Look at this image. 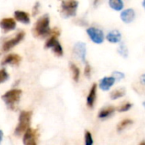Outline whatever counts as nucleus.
<instances>
[{"mask_svg":"<svg viewBox=\"0 0 145 145\" xmlns=\"http://www.w3.org/2000/svg\"><path fill=\"white\" fill-rule=\"evenodd\" d=\"M21 90L20 89H12L5 93L2 99L4 101V103L10 108H13L20 100L21 96Z\"/></svg>","mask_w":145,"mask_h":145,"instance_id":"nucleus-4","label":"nucleus"},{"mask_svg":"<svg viewBox=\"0 0 145 145\" xmlns=\"http://www.w3.org/2000/svg\"><path fill=\"white\" fill-rule=\"evenodd\" d=\"M3 132L0 130V144H1V142H2V140H3Z\"/></svg>","mask_w":145,"mask_h":145,"instance_id":"nucleus-31","label":"nucleus"},{"mask_svg":"<svg viewBox=\"0 0 145 145\" xmlns=\"http://www.w3.org/2000/svg\"><path fill=\"white\" fill-rule=\"evenodd\" d=\"M77 7L78 2L76 0H62L61 14L65 18L75 16L76 14Z\"/></svg>","mask_w":145,"mask_h":145,"instance_id":"nucleus-3","label":"nucleus"},{"mask_svg":"<svg viewBox=\"0 0 145 145\" xmlns=\"http://www.w3.org/2000/svg\"><path fill=\"white\" fill-rule=\"evenodd\" d=\"M24 37H25V32L24 31H20L19 33L16 34V36L14 38H12V39H10L8 41H6L3 43V50L5 51V52L10 50L15 45H17L18 43H20V42L24 38Z\"/></svg>","mask_w":145,"mask_h":145,"instance_id":"nucleus-8","label":"nucleus"},{"mask_svg":"<svg viewBox=\"0 0 145 145\" xmlns=\"http://www.w3.org/2000/svg\"><path fill=\"white\" fill-rule=\"evenodd\" d=\"M133 123V121H132L131 119H125V120L121 121L120 123H118V125H117V131L119 133H121L123 130H125L126 128H127L128 127H130Z\"/></svg>","mask_w":145,"mask_h":145,"instance_id":"nucleus-20","label":"nucleus"},{"mask_svg":"<svg viewBox=\"0 0 145 145\" xmlns=\"http://www.w3.org/2000/svg\"><path fill=\"white\" fill-rule=\"evenodd\" d=\"M32 113L31 111H22L19 116V123L15 128L14 133L17 136L22 135L30 127Z\"/></svg>","mask_w":145,"mask_h":145,"instance_id":"nucleus-2","label":"nucleus"},{"mask_svg":"<svg viewBox=\"0 0 145 145\" xmlns=\"http://www.w3.org/2000/svg\"><path fill=\"white\" fill-rule=\"evenodd\" d=\"M15 20L12 18H4L0 20V27L5 31H12L15 28Z\"/></svg>","mask_w":145,"mask_h":145,"instance_id":"nucleus-11","label":"nucleus"},{"mask_svg":"<svg viewBox=\"0 0 145 145\" xmlns=\"http://www.w3.org/2000/svg\"><path fill=\"white\" fill-rule=\"evenodd\" d=\"M93 144V136L91 134L90 132L86 131L85 133V144L86 145H92Z\"/></svg>","mask_w":145,"mask_h":145,"instance_id":"nucleus-24","label":"nucleus"},{"mask_svg":"<svg viewBox=\"0 0 145 145\" xmlns=\"http://www.w3.org/2000/svg\"><path fill=\"white\" fill-rule=\"evenodd\" d=\"M37 138V132L35 129H31L29 127L24 133L23 143L25 145H36Z\"/></svg>","mask_w":145,"mask_h":145,"instance_id":"nucleus-7","label":"nucleus"},{"mask_svg":"<svg viewBox=\"0 0 145 145\" xmlns=\"http://www.w3.org/2000/svg\"><path fill=\"white\" fill-rule=\"evenodd\" d=\"M91 66L89 65V64L87 62L86 63V65H85V68H84V75L87 76V77H89L91 76Z\"/></svg>","mask_w":145,"mask_h":145,"instance_id":"nucleus-27","label":"nucleus"},{"mask_svg":"<svg viewBox=\"0 0 145 145\" xmlns=\"http://www.w3.org/2000/svg\"><path fill=\"white\" fill-rule=\"evenodd\" d=\"M109 5L116 11H121L124 8L123 0H109Z\"/></svg>","mask_w":145,"mask_h":145,"instance_id":"nucleus-18","label":"nucleus"},{"mask_svg":"<svg viewBox=\"0 0 145 145\" xmlns=\"http://www.w3.org/2000/svg\"><path fill=\"white\" fill-rule=\"evenodd\" d=\"M73 54L76 59H78L83 63H87L86 61L87 46L85 42H76L73 47Z\"/></svg>","mask_w":145,"mask_h":145,"instance_id":"nucleus-6","label":"nucleus"},{"mask_svg":"<svg viewBox=\"0 0 145 145\" xmlns=\"http://www.w3.org/2000/svg\"><path fill=\"white\" fill-rule=\"evenodd\" d=\"M99 0H94V2H93L94 7H97V5L99 4Z\"/></svg>","mask_w":145,"mask_h":145,"instance_id":"nucleus-30","label":"nucleus"},{"mask_svg":"<svg viewBox=\"0 0 145 145\" xmlns=\"http://www.w3.org/2000/svg\"><path fill=\"white\" fill-rule=\"evenodd\" d=\"M140 82L143 84V85H145V73L143 74L141 76H140Z\"/></svg>","mask_w":145,"mask_h":145,"instance_id":"nucleus-28","label":"nucleus"},{"mask_svg":"<svg viewBox=\"0 0 145 145\" xmlns=\"http://www.w3.org/2000/svg\"><path fill=\"white\" fill-rule=\"evenodd\" d=\"M143 106H144V107L145 108V101H144V102H143Z\"/></svg>","mask_w":145,"mask_h":145,"instance_id":"nucleus-34","label":"nucleus"},{"mask_svg":"<svg viewBox=\"0 0 145 145\" xmlns=\"http://www.w3.org/2000/svg\"><path fill=\"white\" fill-rule=\"evenodd\" d=\"M70 69H71V73H72L73 80L76 82H77L79 81V78H80V69L77 67V65H76L73 63H70Z\"/></svg>","mask_w":145,"mask_h":145,"instance_id":"nucleus-19","label":"nucleus"},{"mask_svg":"<svg viewBox=\"0 0 145 145\" xmlns=\"http://www.w3.org/2000/svg\"><path fill=\"white\" fill-rule=\"evenodd\" d=\"M116 79L113 76H105L99 81V87L103 91H109L110 88L115 84Z\"/></svg>","mask_w":145,"mask_h":145,"instance_id":"nucleus-9","label":"nucleus"},{"mask_svg":"<svg viewBox=\"0 0 145 145\" xmlns=\"http://www.w3.org/2000/svg\"><path fill=\"white\" fill-rule=\"evenodd\" d=\"M14 18L16 20L23 23V24H29L30 23V17L26 12L17 10L14 12Z\"/></svg>","mask_w":145,"mask_h":145,"instance_id":"nucleus-15","label":"nucleus"},{"mask_svg":"<svg viewBox=\"0 0 145 145\" xmlns=\"http://www.w3.org/2000/svg\"><path fill=\"white\" fill-rule=\"evenodd\" d=\"M38 7H39V3H36V5H35V7H34V12H33V14H36L37 13V8H38Z\"/></svg>","mask_w":145,"mask_h":145,"instance_id":"nucleus-29","label":"nucleus"},{"mask_svg":"<svg viewBox=\"0 0 145 145\" xmlns=\"http://www.w3.org/2000/svg\"><path fill=\"white\" fill-rule=\"evenodd\" d=\"M51 32V29L49 27V17L48 14L42 16L37 21L35 27L33 29V33L37 37H47L49 36Z\"/></svg>","mask_w":145,"mask_h":145,"instance_id":"nucleus-1","label":"nucleus"},{"mask_svg":"<svg viewBox=\"0 0 145 145\" xmlns=\"http://www.w3.org/2000/svg\"><path fill=\"white\" fill-rule=\"evenodd\" d=\"M117 51H118L119 54H121L123 58H127V56H128V49H127V45L124 42L120 43Z\"/></svg>","mask_w":145,"mask_h":145,"instance_id":"nucleus-21","label":"nucleus"},{"mask_svg":"<svg viewBox=\"0 0 145 145\" xmlns=\"http://www.w3.org/2000/svg\"><path fill=\"white\" fill-rule=\"evenodd\" d=\"M140 144H141V145H144L145 144V141H143V142H142V143H141Z\"/></svg>","mask_w":145,"mask_h":145,"instance_id":"nucleus-33","label":"nucleus"},{"mask_svg":"<svg viewBox=\"0 0 145 145\" xmlns=\"http://www.w3.org/2000/svg\"><path fill=\"white\" fill-rule=\"evenodd\" d=\"M106 39L111 43H118L121 41V33L118 30H113L106 35Z\"/></svg>","mask_w":145,"mask_h":145,"instance_id":"nucleus-13","label":"nucleus"},{"mask_svg":"<svg viewBox=\"0 0 145 145\" xmlns=\"http://www.w3.org/2000/svg\"><path fill=\"white\" fill-rule=\"evenodd\" d=\"M112 76L116 79V82H120L125 77V74L121 71H114L112 73Z\"/></svg>","mask_w":145,"mask_h":145,"instance_id":"nucleus-25","label":"nucleus"},{"mask_svg":"<svg viewBox=\"0 0 145 145\" xmlns=\"http://www.w3.org/2000/svg\"><path fill=\"white\" fill-rule=\"evenodd\" d=\"M97 97V84L93 83L90 88L89 93L87 97V105L89 108H93Z\"/></svg>","mask_w":145,"mask_h":145,"instance_id":"nucleus-12","label":"nucleus"},{"mask_svg":"<svg viewBox=\"0 0 145 145\" xmlns=\"http://www.w3.org/2000/svg\"><path fill=\"white\" fill-rule=\"evenodd\" d=\"M21 60V57L16 54H8L4 58V59L2 61V65H18Z\"/></svg>","mask_w":145,"mask_h":145,"instance_id":"nucleus-14","label":"nucleus"},{"mask_svg":"<svg viewBox=\"0 0 145 145\" xmlns=\"http://www.w3.org/2000/svg\"><path fill=\"white\" fill-rule=\"evenodd\" d=\"M87 34L89 38L96 44H101L105 41V34L102 30L96 27H89L87 29Z\"/></svg>","mask_w":145,"mask_h":145,"instance_id":"nucleus-5","label":"nucleus"},{"mask_svg":"<svg viewBox=\"0 0 145 145\" xmlns=\"http://www.w3.org/2000/svg\"><path fill=\"white\" fill-rule=\"evenodd\" d=\"M8 78V74L7 73V71L4 69L0 70V83L5 82Z\"/></svg>","mask_w":145,"mask_h":145,"instance_id":"nucleus-26","label":"nucleus"},{"mask_svg":"<svg viewBox=\"0 0 145 145\" xmlns=\"http://www.w3.org/2000/svg\"><path fill=\"white\" fill-rule=\"evenodd\" d=\"M115 110H116L115 107H113V106H107L105 108H103L99 111L98 116H99V119H106V118L110 117L111 115H113Z\"/></svg>","mask_w":145,"mask_h":145,"instance_id":"nucleus-16","label":"nucleus"},{"mask_svg":"<svg viewBox=\"0 0 145 145\" xmlns=\"http://www.w3.org/2000/svg\"><path fill=\"white\" fill-rule=\"evenodd\" d=\"M135 16H136V14L133 8H127L123 10L121 14V19L126 24H129L132 21H133L135 19Z\"/></svg>","mask_w":145,"mask_h":145,"instance_id":"nucleus-10","label":"nucleus"},{"mask_svg":"<svg viewBox=\"0 0 145 145\" xmlns=\"http://www.w3.org/2000/svg\"><path fill=\"white\" fill-rule=\"evenodd\" d=\"M132 107H133V104L127 102V103H125V104L121 105L120 107L117 108V110H118L119 112H127V111H128Z\"/></svg>","mask_w":145,"mask_h":145,"instance_id":"nucleus-23","label":"nucleus"},{"mask_svg":"<svg viewBox=\"0 0 145 145\" xmlns=\"http://www.w3.org/2000/svg\"><path fill=\"white\" fill-rule=\"evenodd\" d=\"M126 88H117V89H115L111 92L110 93V99L112 100H116V99H118L120 98H122L123 96L126 95Z\"/></svg>","mask_w":145,"mask_h":145,"instance_id":"nucleus-17","label":"nucleus"},{"mask_svg":"<svg viewBox=\"0 0 145 145\" xmlns=\"http://www.w3.org/2000/svg\"><path fill=\"white\" fill-rule=\"evenodd\" d=\"M52 49H53L54 53L57 56H62V55H63V48H62V46L60 45V43H59V41L56 42V43L53 46Z\"/></svg>","mask_w":145,"mask_h":145,"instance_id":"nucleus-22","label":"nucleus"},{"mask_svg":"<svg viewBox=\"0 0 145 145\" xmlns=\"http://www.w3.org/2000/svg\"><path fill=\"white\" fill-rule=\"evenodd\" d=\"M143 7L145 9V0H143Z\"/></svg>","mask_w":145,"mask_h":145,"instance_id":"nucleus-32","label":"nucleus"}]
</instances>
